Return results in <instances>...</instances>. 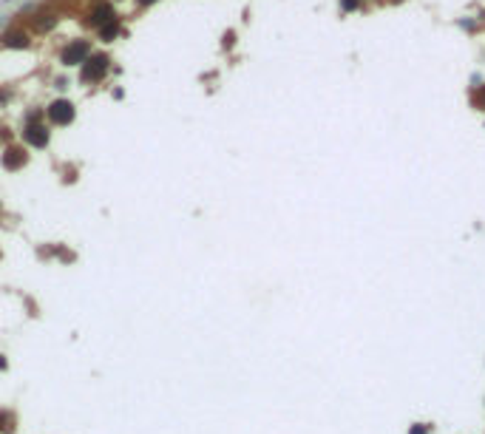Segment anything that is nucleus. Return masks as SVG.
Instances as JSON below:
<instances>
[{"instance_id":"1","label":"nucleus","mask_w":485,"mask_h":434,"mask_svg":"<svg viewBox=\"0 0 485 434\" xmlns=\"http://www.w3.org/2000/svg\"><path fill=\"white\" fill-rule=\"evenodd\" d=\"M40 114H29V122L23 128V139L31 145V148H46L49 145V128L43 122H37Z\"/></svg>"},{"instance_id":"2","label":"nucleus","mask_w":485,"mask_h":434,"mask_svg":"<svg viewBox=\"0 0 485 434\" xmlns=\"http://www.w3.org/2000/svg\"><path fill=\"white\" fill-rule=\"evenodd\" d=\"M108 68H111V60H108L105 54H91V57L83 63V80L86 82L102 80V77L108 74Z\"/></svg>"},{"instance_id":"3","label":"nucleus","mask_w":485,"mask_h":434,"mask_svg":"<svg viewBox=\"0 0 485 434\" xmlns=\"http://www.w3.org/2000/svg\"><path fill=\"white\" fill-rule=\"evenodd\" d=\"M46 116H49L51 125H68L74 122V105L68 100H54L46 108Z\"/></svg>"},{"instance_id":"4","label":"nucleus","mask_w":485,"mask_h":434,"mask_svg":"<svg viewBox=\"0 0 485 434\" xmlns=\"http://www.w3.org/2000/svg\"><path fill=\"white\" fill-rule=\"evenodd\" d=\"M88 57H91V46H88L86 40H77V43H71L63 51V63L65 65H79V63H86Z\"/></svg>"},{"instance_id":"5","label":"nucleus","mask_w":485,"mask_h":434,"mask_svg":"<svg viewBox=\"0 0 485 434\" xmlns=\"http://www.w3.org/2000/svg\"><path fill=\"white\" fill-rule=\"evenodd\" d=\"M26 165V151L23 148H6V153H3V167L6 170H20V167Z\"/></svg>"},{"instance_id":"6","label":"nucleus","mask_w":485,"mask_h":434,"mask_svg":"<svg viewBox=\"0 0 485 434\" xmlns=\"http://www.w3.org/2000/svg\"><path fill=\"white\" fill-rule=\"evenodd\" d=\"M3 46H9V49H26V46H29V37L23 34V31H9V34L3 37Z\"/></svg>"},{"instance_id":"7","label":"nucleus","mask_w":485,"mask_h":434,"mask_svg":"<svg viewBox=\"0 0 485 434\" xmlns=\"http://www.w3.org/2000/svg\"><path fill=\"white\" fill-rule=\"evenodd\" d=\"M108 20H114V9H111V6H100V9L91 15V26H100V29L105 26Z\"/></svg>"},{"instance_id":"8","label":"nucleus","mask_w":485,"mask_h":434,"mask_svg":"<svg viewBox=\"0 0 485 434\" xmlns=\"http://www.w3.org/2000/svg\"><path fill=\"white\" fill-rule=\"evenodd\" d=\"M116 34H119V20H116V17H114V20H108L105 26L100 29V37L105 40V43H111V40H114Z\"/></svg>"},{"instance_id":"9","label":"nucleus","mask_w":485,"mask_h":434,"mask_svg":"<svg viewBox=\"0 0 485 434\" xmlns=\"http://www.w3.org/2000/svg\"><path fill=\"white\" fill-rule=\"evenodd\" d=\"M12 428H15V414L3 409V412H0V431H3V434H12Z\"/></svg>"},{"instance_id":"10","label":"nucleus","mask_w":485,"mask_h":434,"mask_svg":"<svg viewBox=\"0 0 485 434\" xmlns=\"http://www.w3.org/2000/svg\"><path fill=\"white\" fill-rule=\"evenodd\" d=\"M409 434H426V428H423V426H414V428H412V431H409Z\"/></svg>"},{"instance_id":"11","label":"nucleus","mask_w":485,"mask_h":434,"mask_svg":"<svg viewBox=\"0 0 485 434\" xmlns=\"http://www.w3.org/2000/svg\"><path fill=\"white\" fill-rule=\"evenodd\" d=\"M355 3L357 0H343V9H355Z\"/></svg>"},{"instance_id":"12","label":"nucleus","mask_w":485,"mask_h":434,"mask_svg":"<svg viewBox=\"0 0 485 434\" xmlns=\"http://www.w3.org/2000/svg\"><path fill=\"white\" fill-rule=\"evenodd\" d=\"M139 6H150V3H156V0H136Z\"/></svg>"},{"instance_id":"13","label":"nucleus","mask_w":485,"mask_h":434,"mask_svg":"<svg viewBox=\"0 0 485 434\" xmlns=\"http://www.w3.org/2000/svg\"><path fill=\"white\" fill-rule=\"evenodd\" d=\"M0 369H6V358L3 355H0Z\"/></svg>"}]
</instances>
